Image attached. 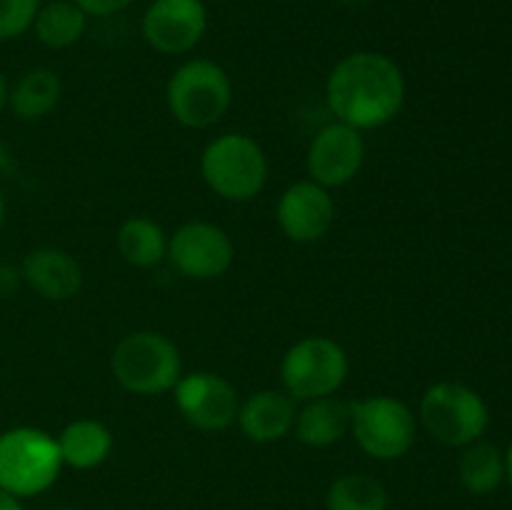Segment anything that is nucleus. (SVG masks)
I'll return each mask as SVG.
<instances>
[{"label":"nucleus","mask_w":512,"mask_h":510,"mask_svg":"<svg viewBox=\"0 0 512 510\" xmlns=\"http://www.w3.org/2000/svg\"><path fill=\"white\" fill-rule=\"evenodd\" d=\"M343 3H345V5H363L365 0H343Z\"/></svg>","instance_id":"30"},{"label":"nucleus","mask_w":512,"mask_h":510,"mask_svg":"<svg viewBox=\"0 0 512 510\" xmlns=\"http://www.w3.org/2000/svg\"><path fill=\"white\" fill-rule=\"evenodd\" d=\"M115 248L133 268H155L168 255V233L148 215H130L115 233Z\"/></svg>","instance_id":"19"},{"label":"nucleus","mask_w":512,"mask_h":510,"mask_svg":"<svg viewBox=\"0 0 512 510\" xmlns=\"http://www.w3.org/2000/svg\"><path fill=\"white\" fill-rule=\"evenodd\" d=\"M405 75L390 55L358 50L335 63L325 80V103L335 120L355 130L393 123L405 105Z\"/></svg>","instance_id":"1"},{"label":"nucleus","mask_w":512,"mask_h":510,"mask_svg":"<svg viewBox=\"0 0 512 510\" xmlns=\"http://www.w3.org/2000/svg\"><path fill=\"white\" fill-rule=\"evenodd\" d=\"M348 373V353L328 335L295 340L280 360V383L295 403L335 395L348 380Z\"/></svg>","instance_id":"7"},{"label":"nucleus","mask_w":512,"mask_h":510,"mask_svg":"<svg viewBox=\"0 0 512 510\" xmlns=\"http://www.w3.org/2000/svg\"><path fill=\"white\" fill-rule=\"evenodd\" d=\"M88 28V15L73 0H53L40 5L33 20L35 38L50 50L73 48Z\"/></svg>","instance_id":"21"},{"label":"nucleus","mask_w":512,"mask_h":510,"mask_svg":"<svg viewBox=\"0 0 512 510\" xmlns=\"http://www.w3.org/2000/svg\"><path fill=\"white\" fill-rule=\"evenodd\" d=\"M63 98V80L50 68H30L10 85L8 108L20 120H40Z\"/></svg>","instance_id":"18"},{"label":"nucleus","mask_w":512,"mask_h":510,"mask_svg":"<svg viewBox=\"0 0 512 510\" xmlns=\"http://www.w3.org/2000/svg\"><path fill=\"white\" fill-rule=\"evenodd\" d=\"M295 415H298V403L285 390L265 388L240 400L235 423L245 438L258 445H268L293 433Z\"/></svg>","instance_id":"15"},{"label":"nucleus","mask_w":512,"mask_h":510,"mask_svg":"<svg viewBox=\"0 0 512 510\" xmlns=\"http://www.w3.org/2000/svg\"><path fill=\"white\" fill-rule=\"evenodd\" d=\"M0 510H25V508L20 505V498H15V495L0 490Z\"/></svg>","instance_id":"26"},{"label":"nucleus","mask_w":512,"mask_h":510,"mask_svg":"<svg viewBox=\"0 0 512 510\" xmlns=\"http://www.w3.org/2000/svg\"><path fill=\"white\" fill-rule=\"evenodd\" d=\"M293 433L308 448H330L340 443L350 433V403L335 395L305 400L295 415Z\"/></svg>","instance_id":"16"},{"label":"nucleus","mask_w":512,"mask_h":510,"mask_svg":"<svg viewBox=\"0 0 512 510\" xmlns=\"http://www.w3.org/2000/svg\"><path fill=\"white\" fill-rule=\"evenodd\" d=\"M505 480H508V485L512 490V440H510L508 450H505Z\"/></svg>","instance_id":"28"},{"label":"nucleus","mask_w":512,"mask_h":510,"mask_svg":"<svg viewBox=\"0 0 512 510\" xmlns=\"http://www.w3.org/2000/svg\"><path fill=\"white\" fill-rule=\"evenodd\" d=\"M85 15H93V18H110L115 13H123L133 0H73Z\"/></svg>","instance_id":"24"},{"label":"nucleus","mask_w":512,"mask_h":510,"mask_svg":"<svg viewBox=\"0 0 512 510\" xmlns=\"http://www.w3.org/2000/svg\"><path fill=\"white\" fill-rule=\"evenodd\" d=\"M208 30L203 0H153L140 20L145 43L160 55L190 53Z\"/></svg>","instance_id":"12"},{"label":"nucleus","mask_w":512,"mask_h":510,"mask_svg":"<svg viewBox=\"0 0 512 510\" xmlns=\"http://www.w3.org/2000/svg\"><path fill=\"white\" fill-rule=\"evenodd\" d=\"M165 260L183 278L215 280L233 268L235 243L220 225L208 220H188L168 235Z\"/></svg>","instance_id":"9"},{"label":"nucleus","mask_w":512,"mask_h":510,"mask_svg":"<svg viewBox=\"0 0 512 510\" xmlns=\"http://www.w3.org/2000/svg\"><path fill=\"white\" fill-rule=\"evenodd\" d=\"M268 173V155L258 140L245 133L218 135L200 153V175L205 185L230 203L258 198L268 183Z\"/></svg>","instance_id":"4"},{"label":"nucleus","mask_w":512,"mask_h":510,"mask_svg":"<svg viewBox=\"0 0 512 510\" xmlns=\"http://www.w3.org/2000/svg\"><path fill=\"white\" fill-rule=\"evenodd\" d=\"M458 478L468 493L490 495L505 483V453L490 440H475V443L460 448Z\"/></svg>","instance_id":"20"},{"label":"nucleus","mask_w":512,"mask_h":510,"mask_svg":"<svg viewBox=\"0 0 512 510\" xmlns=\"http://www.w3.org/2000/svg\"><path fill=\"white\" fill-rule=\"evenodd\" d=\"M165 105L183 128H213L233 105V80L215 60H188L168 78Z\"/></svg>","instance_id":"3"},{"label":"nucleus","mask_w":512,"mask_h":510,"mask_svg":"<svg viewBox=\"0 0 512 510\" xmlns=\"http://www.w3.org/2000/svg\"><path fill=\"white\" fill-rule=\"evenodd\" d=\"M325 503H328V510H385L388 490L373 475L348 473L333 480Z\"/></svg>","instance_id":"22"},{"label":"nucleus","mask_w":512,"mask_h":510,"mask_svg":"<svg viewBox=\"0 0 512 510\" xmlns=\"http://www.w3.org/2000/svg\"><path fill=\"white\" fill-rule=\"evenodd\" d=\"M55 440H58L63 465H70L75 470H93L103 465L115 445L108 425L95 418L73 420L55 435Z\"/></svg>","instance_id":"17"},{"label":"nucleus","mask_w":512,"mask_h":510,"mask_svg":"<svg viewBox=\"0 0 512 510\" xmlns=\"http://www.w3.org/2000/svg\"><path fill=\"white\" fill-rule=\"evenodd\" d=\"M43 0H0V40L20 38L33 28Z\"/></svg>","instance_id":"23"},{"label":"nucleus","mask_w":512,"mask_h":510,"mask_svg":"<svg viewBox=\"0 0 512 510\" xmlns=\"http://www.w3.org/2000/svg\"><path fill=\"white\" fill-rule=\"evenodd\" d=\"M418 425L445 448H465L485 435L490 408L483 395L460 380H438L423 393Z\"/></svg>","instance_id":"6"},{"label":"nucleus","mask_w":512,"mask_h":510,"mask_svg":"<svg viewBox=\"0 0 512 510\" xmlns=\"http://www.w3.org/2000/svg\"><path fill=\"white\" fill-rule=\"evenodd\" d=\"M365 155H368V148H365L363 133L340 120H333L323 125L310 140L308 155H305L308 178L328 190L343 188L350 180L358 178Z\"/></svg>","instance_id":"11"},{"label":"nucleus","mask_w":512,"mask_h":510,"mask_svg":"<svg viewBox=\"0 0 512 510\" xmlns=\"http://www.w3.org/2000/svg\"><path fill=\"white\" fill-rule=\"evenodd\" d=\"M20 278L30 290L45 300H63L75 298L83 288V268L68 250L43 245L33 248L20 263Z\"/></svg>","instance_id":"14"},{"label":"nucleus","mask_w":512,"mask_h":510,"mask_svg":"<svg viewBox=\"0 0 512 510\" xmlns=\"http://www.w3.org/2000/svg\"><path fill=\"white\" fill-rule=\"evenodd\" d=\"M350 435L375 460H398L418 438V415L395 395H368L350 403Z\"/></svg>","instance_id":"8"},{"label":"nucleus","mask_w":512,"mask_h":510,"mask_svg":"<svg viewBox=\"0 0 512 510\" xmlns=\"http://www.w3.org/2000/svg\"><path fill=\"white\" fill-rule=\"evenodd\" d=\"M55 510H73V508H55Z\"/></svg>","instance_id":"31"},{"label":"nucleus","mask_w":512,"mask_h":510,"mask_svg":"<svg viewBox=\"0 0 512 510\" xmlns=\"http://www.w3.org/2000/svg\"><path fill=\"white\" fill-rule=\"evenodd\" d=\"M5 215H8V200H5L3 185H0V228H3L5 223Z\"/></svg>","instance_id":"29"},{"label":"nucleus","mask_w":512,"mask_h":510,"mask_svg":"<svg viewBox=\"0 0 512 510\" xmlns=\"http://www.w3.org/2000/svg\"><path fill=\"white\" fill-rule=\"evenodd\" d=\"M23 278H20V268L10 263H0V300L15 295V290L20 288Z\"/></svg>","instance_id":"25"},{"label":"nucleus","mask_w":512,"mask_h":510,"mask_svg":"<svg viewBox=\"0 0 512 510\" xmlns=\"http://www.w3.org/2000/svg\"><path fill=\"white\" fill-rule=\"evenodd\" d=\"M115 383L133 395H163L183 378V358L168 335L158 330H135L118 340L110 355Z\"/></svg>","instance_id":"2"},{"label":"nucleus","mask_w":512,"mask_h":510,"mask_svg":"<svg viewBox=\"0 0 512 510\" xmlns=\"http://www.w3.org/2000/svg\"><path fill=\"white\" fill-rule=\"evenodd\" d=\"M8 95H10V83L8 78H5L3 70H0V113L8 108Z\"/></svg>","instance_id":"27"},{"label":"nucleus","mask_w":512,"mask_h":510,"mask_svg":"<svg viewBox=\"0 0 512 510\" xmlns=\"http://www.w3.org/2000/svg\"><path fill=\"white\" fill-rule=\"evenodd\" d=\"M63 470L58 440L48 430L15 425L0 433V490L15 498L45 493Z\"/></svg>","instance_id":"5"},{"label":"nucleus","mask_w":512,"mask_h":510,"mask_svg":"<svg viewBox=\"0 0 512 510\" xmlns=\"http://www.w3.org/2000/svg\"><path fill=\"white\" fill-rule=\"evenodd\" d=\"M275 218L285 238L293 243H318L335 223V200L323 185L310 178L298 180L280 193Z\"/></svg>","instance_id":"13"},{"label":"nucleus","mask_w":512,"mask_h":510,"mask_svg":"<svg viewBox=\"0 0 512 510\" xmlns=\"http://www.w3.org/2000/svg\"><path fill=\"white\" fill-rule=\"evenodd\" d=\"M173 393L178 413L190 428L200 433H220L238 420V390L225 375L213 373V370L183 373Z\"/></svg>","instance_id":"10"}]
</instances>
